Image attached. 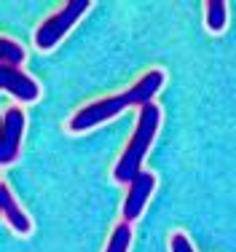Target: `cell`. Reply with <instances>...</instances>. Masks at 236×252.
<instances>
[{
    "label": "cell",
    "mask_w": 236,
    "mask_h": 252,
    "mask_svg": "<svg viewBox=\"0 0 236 252\" xmlns=\"http://www.w3.org/2000/svg\"><path fill=\"white\" fill-rule=\"evenodd\" d=\"M24 62V49L14 40L3 38L0 40V64H8V67H19Z\"/></svg>",
    "instance_id": "cell-10"
},
{
    "label": "cell",
    "mask_w": 236,
    "mask_h": 252,
    "mask_svg": "<svg viewBox=\"0 0 236 252\" xmlns=\"http://www.w3.org/2000/svg\"><path fill=\"white\" fill-rule=\"evenodd\" d=\"M159 124H161L159 105L150 102V105L140 107V116H137V126H135V131H132V140H129V145H126L124 156H121V161L116 164V169H113V180H116V183H132V180L142 172L145 153L153 145Z\"/></svg>",
    "instance_id": "cell-2"
},
{
    "label": "cell",
    "mask_w": 236,
    "mask_h": 252,
    "mask_svg": "<svg viewBox=\"0 0 236 252\" xmlns=\"http://www.w3.org/2000/svg\"><path fill=\"white\" fill-rule=\"evenodd\" d=\"M129 242H132V225L129 223H121V225L113 228L105 252H129Z\"/></svg>",
    "instance_id": "cell-8"
},
{
    "label": "cell",
    "mask_w": 236,
    "mask_h": 252,
    "mask_svg": "<svg viewBox=\"0 0 236 252\" xmlns=\"http://www.w3.org/2000/svg\"><path fill=\"white\" fill-rule=\"evenodd\" d=\"M24 134V113L19 107H8L3 116V140H0V164H11L19 156Z\"/></svg>",
    "instance_id": "cell-4"
},
{
    "label": "cell",
    "mask_w": 236,
    "mask_h": 252,
    "mask_svg": "<svg viewBox=\"0 0 236 252\" xmlns=\"http://www.w3.org/2000/svg\"><path fill=\"white\" fill-rule=\"evenodd\" d=\"M0 89L5 94H14L22 102H33L38 99L40 89L27 73H22L19 67H8V64H0Z\"/></svg>",
    "instance_id": "cell-6"
},
{
    "label": "cell",
    "mask_w": 236,
    "mask_h": 252,
    "mask_svg": "<svg viewBox=\"0 0 236 252\" xmlns=\"http://www.w3.org/2000/svg\"><path fill=\"white\" fill-rule=\"evenodd\" d=\"M89 5H92V0H70V3H65L59 11H54L43 25L38 27V32H35V46H38L40 51L54 49V46L70 32V27L81 19V14Z\"/></svg>",
    "instance_id": "cell-3"
},
{
    "label": "cell",
    "mask_w": 236,
    "mask_h": 252,
    "mask_svg": "<svg viewBox=\"0 0 236 252\" xmlns=\"http://www.w3.org/2000/svg\"><path fill=\"white\" fill-rule=\"evenodd\" d=\"M161 86H164V73H161V70H148V73H145L132 89H126L124 94L102 97V99L92 102V105L81 107V110L70 118L67 129L72 134H81V131H89V129H94V126H100L102 121L116 118L118 113H124L126 107H132V105H137V107L150 105Z\"/></svg>",
    "instance_id": "cell-1"
},
{
    "label": "cell",
    "mask_w": 236,
    "mask_h": 252,
    "mask_svg": "<svg viewBox=\"0 0 236 252\" xmlns=\"http://www.w3.org/2000/svg\"><path fill=\"white\" fill-rule=\"evenodd\" d=\"M0 209H3V218L8 220V225L14 228L16 233H22V236H27L30 231H33V223H30V218L19 209V204H16V199L11 196L8 185H0Z\"/></svg>",
    "instance_id": "cell-7"
},
{
    "label": "cell",
    "mask_w": 236,
    "mask_h": 252,
    "mask_svg": "<svg viewBox=\"0 0 236 252\" xmlns=\"http://www.w3.org/2000/svg\"><path fill=\"white\" fill-rule=\"evenodd\" d=\"M228 22V11H226V3L223 0H209L207 3V27L212 32H223Z\"/></svg>",
    "instance_id": "cell-9"
},
{
    "label": "cell",
    "mask_w": 236,
    "mask_h": 252,
    "mask_svg": "<svg viewBox=\"0 0 236 252\" xmlns=\"http://www.w3.org/2000/svg\"><path fill=\"white\" fill-rule=\"evenodd\" d=\"M156 188V177L150 175V172H140L135 180L129 183V193H126V201H124V223H132V220H137L142 215L145 209V201L150 199V193H153Z\"/></svg>",
    "instance_id": "cell-5"
},
{
    "label": "cell",
    "mask_w": 236,
    "mask_h": 252,
    "mask_svg": "<svg viewBox=\"0 0 236 252\" xmlns=\"http://www.w3.org/2000/svg\"><path fill=\"white\" fill-rule=\"evenodd\" d=\"M169 247H172V252H193L188 236H185V233H180V231L172 233V239H169Z\"/></svg>",
    "instance_id": "cell-11"
}]
</instances>
